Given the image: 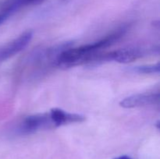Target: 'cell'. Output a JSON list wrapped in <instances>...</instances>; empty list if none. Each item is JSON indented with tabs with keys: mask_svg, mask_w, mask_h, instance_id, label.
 Wrapping results in <instances>:
<instances>
[{
	"mask_svg": "<svg viewBox=\"0 0 160 159\" xmlns=\"http://www.w3.org/2000/svg\"><path fill=\"white\" fill-rule=\"evenodd\" d=\"M113 159H132V158H131V157H128V156L123 155V156H120V157H115V158H113Z\"/></svg>",
	"mask_w": 160,
	"mask_h": 159,
	"instance_id": "obj_9",
	"label": "cell"
},
{
	"mask_svg": "<svg viewBox=\"0 0 160 159\" xmlns=\"http://www.w3.org/2000/svg\"><path fill=\"white\" fill-rule=\"evenodd\" d=\"M155 50V49H154ZM154 50L151 51L150 48H138V47H130V48H120L114 50L109 52H98L94 55L88 63L103 62H117L119 63H129L137 60L139 58L147 55L149 53L155 52Z\"/></svg>",
	"mask_w": 160,
	"mask_h": 159,
	"instance_id": "obj_2",
	"label": "cell"
},
{
	"mask_svg": "<svg viewBox=\"0 0 160 159\" xmlns=\"http://www.w3.org/2000/svg\"><path fill=\"white\" fill-rule=\"evenodd\" d=\"M45 0H5L0 5V25L22 9L31 6H35Z\"/></svg>",
	"mask_w": 160,
	"mask_h": 159,
	"instance_id": "obj_6",
	"label": "cell"
},
{
	"mask_svg": "<svg viewBox=\"0 0 160 159\" xmlns=\"http://www.w3.org/2000/svg\"><path fill=\"white\" fill-rule=\"evenodd\" d=\"M159 93L136 94L127 97L120 102V105L124 108L146 107V106L158 105L159 104Z\"/></svg>",
	"mask_w": 160,
	"mask_h": 159,
	"instance_id": "obj_5",
	"label": "cell"
},
{
	"mask_svg": "<svg viewBox=\"0 0 160 159\" xmlns=\"http://www.w3.org/2000/svg\"><path fill=\"white\" fill-rule=\"evenodd\" d=\"M128 30V26H122L103 38L77 48H66L57 55L55 65L59 67L76 66L88 63L91 58L96 53L100 52L103 48H108L123 37Z\"/></svg>",
	"mask_w": 160,
	"mask_h": 159,
	"instance_id": "obj_1",
	"label": "cell"
},
{
	"mask_svg": "<svg viewBox=\"0 0 160 159\" xmlns=\"http://www.w3.org/2000/svg\"><path fill=\"white\" fill-rule=\"evenodd\" d=\"M32 37V31H25L10 42L0 47V62L6 61L20 53L28 46Z\"/></svg>",
	"mask_w": 160,
	"mask_h": 159,
	"instance_id": "obj_4",
	"label": "cell"
},
{
	"mask_svg": "<svg viewBox=\"0 0 160 159\" xmlns=\"http://www.w3.org/2000/svg\"><path fill=\"white\" fill-rule=\"evenodd\" d=\"M49 113L56 128L64 126V125L70 124V123H82L85 120L84 115H81V114L70 113V112L64 111L61 108H57L51 109Z\"/></svg>",
	"mask_w": 160,
	"mask_h": 159,
	"instance_id": "obj_7",
	"label": "cell"
},
{
	"mask_svg": "<svg viewBox=\"0 0 160 159\" xmlns=\"http://www.w3.org/2000/svg\"><path fill=\"white\" fill-rule=\"evenodd\" d=\"M132 70L134 73L140 74H158L160 71V64L158 62L152 65H144L140 66L133 67Z\"/></svg>",
	"mask_w": 160,
	"mask_h": 159,
	"instance_id": "obj_8",
	"label": "cell"
},
{
	"mask_svg": "<svg viewBox=\"0 0 160 159\" xmlns=\"http://www.w3.org/2000/svg\"><path fill=\"white\" fill-rule=\"evenodd\" d=\"M49 112L27 116L19 123L16 132L19 135H31L42 130L54 129Z\"/></svg>",
	"mask_w": 160,
	"mask_h": 159,
	"instance_id": "obj_3",
	"label": "cell"
}]
</instances>
